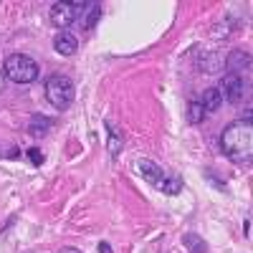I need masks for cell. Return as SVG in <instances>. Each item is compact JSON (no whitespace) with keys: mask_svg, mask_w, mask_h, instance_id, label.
Returning a JSON list of instances; mask_svg holds the SVG:
<instances>
[{"mask_svg":"<svg viewBox=\"0 0 253 253\" xmlns=\"http://www.w3.org/2000/svg\"><path fill=\"white\" fill-rule=\"evenodd\" d=\"M84 5H86V3H53L51 5V23L56 28H61V31L69 28L76 20L79 10H84Z\"/></svg>","mask_w":253,"mask_h":253,"instance_id":"obj_4","label":"cell"},{"mask_svg":"<svg viewBox=\"0 0 253 253\" xmlns=\"http://www.w3.org/2000/svg\"><path fill=\"white\" fill-rule=\"evenodd\" d=\"M53 48H56V53H61V56H74L76 48H79V41H76L71 33L61 31V33L53 38Z\"/></svg>","mask_w":253,"mask_h":253,"instance_id":"obj_7","label":"cell"},{"mask_svg":"<svg viewBox=\"0 0 253 253\" xmlns=\"http://www.w3.org/2000/svg\"><path fill=\"white\" fill-rule=\"evenodd\" d=\"M134 167H137V172L150 182V185H155V187H160V182L165 180V170L160 165H155L152 160H137L134 162Z\"/></svg>","mask_w":253,"mask_h":253,"instance_id":"obj_6","label":"cell"},{"mask_svg":"<svg viewBox=\"0 0 253 253\" xmlns=\"http://www.w3.org/2000/svg\"><path fill=\"white\" fill-rule=\"evenodd\" d=\"M99 253H112V246L109 243H99Z\"/></svg>","mask_w":253,"mask_h":253,"instance_id":"obj_16","label":"cell"},{"mask_svg":"<svg viewBox=\"0 0 253 253\" xmlns=\"http://www.w3.org/2000/svg\"><path fill=\"white\" fill-rule=\"evenodd\" d=\"M28 157L33 165H43V155H41V150H28Z\"/></svg>","mask_w":253,"mask_h":253,"instance_id":"obj_15","label":"cell"},{"mask_svg":"<svg viewBox=\"0 0 253 253\" xmlns=\"http://www.w3.org/2000/svg\"><path fill=\"white\" fill-rule=\"evenodd\" d=\"M119 150H122V137H119V132H109V152H112V157H117L119 155Z\"/></svg>","mask_w":253,"mask_h":253,"instance_id":"obj_14","label":"cell"},{"mask_svg":"<svg viewBox=\"0 0 253 253\" xmlns=\"http://www.w3.org/2000/svg\"><path fill=\"white\" fill-rule=\"evenodd\" d=\"M220 96L230 104H238L243 99V79L238 74H225L223 81H220Z\"/></svg>","mask_w":253,"mask_h":253,"instance_id":"obj_5","label":"cell"},{"mask_svg":"<svg viewBox=\"0 0 253 253\" xmlns=\"http://www.w3.org/2000/svg\"><path fill=\"white\" fill-rule=\"evenodd\" d=\"M200 104H203V109H205V112H218V109H220V104H223V96H220L218 89H205Z\"/></svg>","mask_w":253,"mask_h":253,"instance_id":"obj_10","label":"cell"},{"mask_svg":"<svg viewBox=\"0 0 253 253\" xmlns=\"http://www.w3.org/2000/svg\"><path fill=\"white\" fill-rule=\"evenodd\" d=\"M182 246L187 248V253H205V251H208L205 241H203L200 236H195V233H187V236H182Z\"/></svg>","mask_w":253,"mask_h":253,"instance_id":"obj_12","label":"cell"},{"mask_svg":"<svg viewBox=\"0 0 253 253\" xmlns=\"http://www.w3.org/2000/svg\"><path fill=\"white\" fill-rule=\"evenodd\" d=\"M46 99L51 101V107H56V109L71 107L74 99H76L74 81H71L69 76H61V74L48 76V81H46Z\"/></svg>","mask_w":253,"mask_h":253,"instance_id":"obj_3","label":"cell"},{"mask_svg":"<svg viewBox=\"0 0 253 253\" xmlns=\"http://www.w3.org/2000/svg\"><path fill=\"white\" fill-rule=\"evenodd\" d=\"M203 119H205L203 104H200V101H190V104H187V122H190V124H200Z\"/></svg>","mask_w":253,"mask_h":253,"instance_id":"obj_13","label":"cell"},{"mask_svg":"<svg viewBox=\"0 0 253 253\" xmlns=\"http://www.w3.org/2000/svg\"><path fill=\"white\" fill-rule=\"evenodd\" d=\"M160 193H165V195H177L180 190H182V180L177 177V175H172V172H165V180L160 182Z\"/></svg>","mask_w":253,"mask_h":253,"instance_id":"obj_11","label":"cell"},{"mask_svg":"<svg viewBox=\"0 0 253 253\" xmlns=\"http://www.w3.org/2000/svg\"><path fill=\"white\" fill-rule=\"evenodd\" d=\"M3 74L15 84H33L38 79V63L26 53H13L5 58Z\"/></svg>","mask_w":253,"mask_h":253,"instance_id":"obj_2","label":"cell"},{"mask_svg":"<svg viewBox=\"0 0 253 253\" xmlns=\"http://www.w3.org/2000/svg\"><path fill=\"white\" fill-rule=\"evenodd\" d=\"M220 147H223L225 157H230L233 162H248L251 152H253V124H251V117L230 122L223 129Z\"/></svg>","mask_w":253,"mask_h":253,"instance_id":"obj_1","label":"cell"},{"mask_svg":"<svg viewBox=\"0 0 253 253\" xmlns=\"http://www.w3.org/2000/svg\"><path fill=\"white\" fill-rule=\"evenodd\" d=\"M51 126H53V119L36 114V117L31 119V124H28V132H31L33 137H43V134H48V132H51Z\"/></svg>","mask_w":253,"mask_h":253,"instance_id":"obj_9","label":"cell"},{"mask_svg":"<svg viewBox=\"0 0 253 253\" xmlns=\"http://www.w3.org/2000/svg\"><path fill=\"white\" fill-rule=\"evenodd\" d=\"M58 253H84V251H79V248H61Z\"/></svg>","mask_w":253,"mask_h":253,"instance_id":"obj_17","label":"cell"},{"mask_svg":"<svg viewBox=\"0 0 253 253\" xmlns=\"http://www.w3.org/2000/svg\"><path fill=\"white\" fill-rule=\"evenodd\" d=\"M3 86H5V74L0 71V91H3Z\"/></svg>","mask_w":253,"mask_h":253,"instance_id":"obj_18","label":"cell"},{"mask_svg":"<svg viewBox=\"0 0 253 253\" xmlns=\"http://www.w3.org/2000/svg\"><path fill=\"white\" fill-rule=\"evenodd\" d=\"M251 66V56H248V51H230V56L225 58V69H228V74H238V71H243V69H248Z\"/></svg>","mask_w":253,"mask_h":253,"instance_id":"obj_8","label":"cell"}]
</instances>
